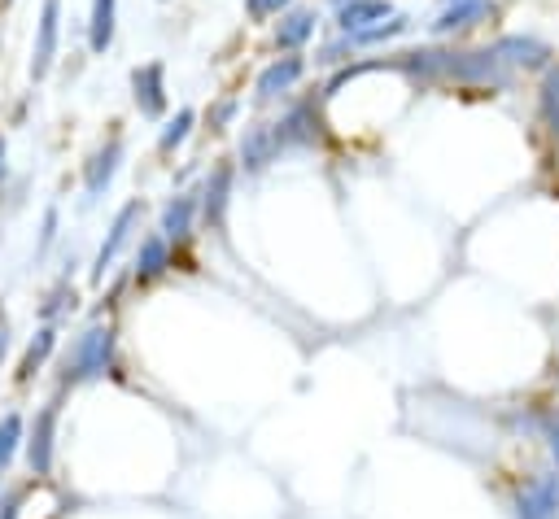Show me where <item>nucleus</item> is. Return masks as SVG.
Returning a JSON list of instances; mask_svg holds the SVG:
<instances>
[{
    "instance_id": "1",
    "label": "nucleus",
    "mask_w": 559,
    "mask_h": 519,
    "mask_svg": "<svg viewBox=\"0 0 559 519\" xmlns=\"http://www.w3.org/2000/svg\"><path fill=\"white\" fill-rule=\"evenodd\" d=\"M110 358H114V328H88L70 349V380H101L105 371H110Z\"/></svg>"
},
{
    "instance_id": "2",
    "label": "nucleus",
    "mask_w": 559,
    "mask_h": 519,
    "mask_svg": "<svg viewBox=\"0 0 559 519\" xmlns=\"http://www.w3.org/2000/svg\"><path fill=\"white\" fill-rule=\"evenodd\" d=\"M57 27H62V0H44L40 27H35V57H31V79H44L57 57Z\"/></svg>"
},
{
    "instance_id": "3",
    "label": "nucleus",
    "mask_w": 559,
    "mask_h": 519,
    "mask_svg": "<svg viewBox=\"0 0 559 519\" xmlns=\"http://www.w3.org/2000/svg\"><path fill=\"white\" fill-rule=\"evenodd\" d=\"M136 223H140V201H127L123 210H118V219H114V227H110V236H105V245H101V253H97V267H92V280H105V271L114 267V258L123 253V245L132 240V232H136Z\"/></svg>"
},
{
    "instance_id": "4",
    "label": "nucleus",
    "mask_w": 559,
    "mask_h": 519,
    "mask_svg": "<svg viewBox=\"0 0 559 519\" xmlns=\"http://www.w3.org/2000/svg\"><path fill=\"white\" fill-rule=\"evenodd\" d=\"M132 88H136V105H140V114L162 118V110H166V70H162L158 62L136 66V70H132Z\"/></svg>"
},
{
    "instance_id": "5",
    "label": "nucleus",
    "mask_w": 559,
    "mask_h": 519,
    "mask_svg": "<svg viewBox=\"0 0 559 519\" xmlns=\"http://www.w3.org/2000/svg\"><path fill=\"white\" fill-rule=\"evenodd\" d=\"M53 428H57V406H44L35 415V428L27 441V463L35 476H49V467H53Z\"/></svg>"
},
{
    "instance_id": "6",
    "label": "nucleus",
    "mask_w": 559,
    "mask_h": 519,
    "mask_svg": "<svg viewBox=\"0 0 559 519\" xmlns=\"http://www.w3.org/2000/svg\"><path fill=\"white\" fill-rule=\"evenodd\" d=\"M559 515V476H538L520 493V519H555Z\"/></svg>"
},
{
    "instance_id": "7",
    "label": "nucleus",
    "mask_w": 559,
    "mask_h": 519,
    "mask_svg": "<svg viewBox=\"0 0 559 519\" xmlns=\"http://www.w3.org/2000/svg\"><path fill=\"white\" fill-rule=\"evenodd\" d=\"M118 162H123V140H110L105 149L97 153V158L88 162V175H83V188H88V201H97L105 188H110V179H114V171H118Z\"/></svg>"
},
{
    "instance_id": "8",
    "label": "nucleus",
    "mask_w": 559,
    "mask_h": 519,
    "mask_svg": "<svg viewBox=\"0 0 559 519\" xmlns=\"http://www.w3.org/2000/svg\"><path fill=\"white\" fill-rule=\"evenodd\" d=\"M302 57H280L276 66H267L263 75H258V96L263 101H271V96H280V92H289L297 79H302Z\"/></svg>"
},
{
    "instance_id": "9",
    "label": "nucleus",
    "mask_w": 559,
    "mask_h": 519,
    "mask_svg": "<svg viewBox=\"0 0 559 519\" xmlns=\"http://www.w3.org/2000/svg\"><path fill=\"white\" fill-rule=\"evenodd\" d=\"M485 14H490V0H455V5H450L446 14L433 22V31H437V35L468 31V27H477V22H481Z\"/></svg>"
},
{
    "instance_id": "10",
    "label": "nucleus",
    "mask_w": 559,
    "mask_h": 519,
    "mask_svg": "<svg viewBox=\"0 0 559 519\" xmlns=\"http://www.w3.org/2000/svg\"><path fill=\"white\" fill-rule=\"evenodd\" d=\"M280 144H284V140H280L276 127H254V131H249V140H245V149H241V158H245L249 171H263V166L276 158Z\"/></svg>"
},
{
    "instance_id": "11",
    "label": "nucleus",
    "mask_w": 559,
    "mask_h": 519,
    "mask_svg": "<svg viewBox=\"0 0 559 519\" xmlns=\"http://www.w3.org/2000/svg\"><path fill=\"white\" fill-rule=\"evenodd\" d=\"M114 18H118V0H92V22H88L92 53H105L114 44Z\"/></svg>"
},
{
    "instance_id": "12",
    "label": "nucleus",
    "mask_w": 559,
    "mask_h": 519,
    "mask_svg": "<svg viewBox=\"0 0 559 519\" xmlns=\"http://www.w3.org/2000/svg\"><path fill=\"white\" fill-rule=\"evenodd\" d=\"M389 18V0H354V5H341V31L354 35L372 22H385Z\"/></svg>"
},
{
    "instance_id": "13",
    "label": "nucleus",
    "mask_w": 559,
    "mask_h": 519,
    "mask_svg": "<svg viewBox=\"0 0 559 519\" xmlns=\"http://www.w3.org/2000/svg\"><path fill=\"white\" fill-rule=\"evenodd\" d=\"M315 14L311 9H293V14H284L280 18V27H276V44L280 48H297V44H306L315 35Z\"/></svg>"
},
{
    "instance_id": "14",
    "label": "nucleus",
    "mask_w": 559,
    "mask_h": 519,
    "mask_svg": "<svg viewBox=\"0 0 559 519\" xmlns=\"http://www.w3.org/2000/svg\"><path fill=\"white\" fill-rule=\"evenodd\" d=\"M228 192H232V166H219V171L210 175V184H206V205H201L210 223L223 219V210H228Z\"/></svg>"
},
{
    "instance_id": "15",
    "label": "nucleus",
    "mask_w": 559,
    "mask_h": 519,
    "mask_svg": "<svg viewBox=\"0 0 559 519\" xmlns=\"http://www.w3.org/2000/svg\"><path fill=\"white\" fill-rule=\"evenodd\" d=\"M193 197H175L171 205L162 210V236L166 240H184L188 236V227H193Z\"/></svg>"
},
{
    "instance_id": "16",
    "label": "nucleus",
    "mask_w": 559,
    "mask_h": 519,
    "mask_svg": "<svg viewBox=\"0 0 559 519\" xmlns=\"http://www.w3.org/2000/svg\"><path fill=\"white\" fill-rule=\"evenodd\" d=\"M166 271V236H149L140 245V258H136V275L140 280H153V275Z\"/></svg>"
},
{
    "instance_id": "17",
    "label": "nucleus",
    "mask_w": 559,
    "mask_h": 519,
    "mask_svg": "<svg viewBox=\"0 0 559 519\" xmlns=\"http://www.w3.org/2000/svg\"><path fill=\"white\" fill-rule=\"evenodd\" d=\"M53 345H57V332H53V328H40V332H35V341H31V349H27V358H22V371H18V376L31 380L35 371L44 367V358L53 354Z\"/></svg>"
},
{
    "instance_id": "18",
    "label": "nucleus",
    "mask_w": 559,
    "mask_h": 519,
    "mask_svg": "<svg viewBox=\"0 0 559 519\" xmlns=\"http://www.w3.org/2000/svg\"><path fill=\"white\" fill-rule=\"evenodd\" d=\"M411 27V18H402V14H394L389 22H380V27H363V31H354V35H346L350 44H380V40H394V35H402Z\"/></svg>"
},
{
    "instance_id": "19",
    "label": "nucleus",
    "mask_w": 559,
    "mask_h": 519,
    "mask_svg": "<svg viewBox=\"0 0 559 519\" xmlns=\"http://www.w3.org/2000/svg\"><path fill=\"white\" fill-rule=\"evenodd\" d=\"M18 445H22V419L18 415H5V419H0V472L14 463Z\"/></svg>"
},
{
    "instance_id": "20",
    "label": "nucleus",
    "mask_w": 559,
    "mask_h": 519,
    "mask_svg": "<svg viewBox=\"0 0 559 519\" xmlns=\"http://www.w3.org/2000/svg\"><path fill=\"white\" fill-rule=\"evenodd\" d=\"M494 57H507V62L533 66V62H542V44H533V40H503V44L494 48Z\"/></svg>"
},
{
    "instance_id": "21",
    "label": "nucleus",
    "mask_w": 559,
    "mask_h": 519,
    "mask_svg": "<svg viewBox=\"0 0 559 519\" xmlns=\"http://www.w3.org/2000/svg\"><path fill=\"white\" fill-rule=\"evenodd\" d=\"M188 127H193V110H180V114L171 118V123H166L162 140H158V149H162V153H171L175 144H184V140H188Z\"/></svg>"
},
{
    "instance_id": "22",
    "label": "nucleus",
    "mask_w": 559,
    "mask_h": 519,
    "mask_svg": "<svg viewBox=\"0 0 559 519\" xmlns=\"http://www.w3.org/2000/svg\"><path fill=\"white\" fill-rule=\"evenodd\" d=\"M284 5H289V0H245V9H249V18L254 22H267L271 14H280Z\"/></svg>"
},
{
    "instance_id": "23",
    "label": "nucleus",
    "mask_w": 559,
    "mask_h": 519,
    "mask_svg": "<svg viewBox=\"0 0 559 519\" xmlns=\"http://www.w3.org/2000/svg\"><path fill=\"white\" fill-rule=\"evenodd\" d=\"M232 114H236V101H223V105H219V110H214V114H210V123H214V127H223V123H228V118H232Z\"/></svg>"
},
{
    "instance_id": "24",
    "label": "nucleus",
    "mask_w": 559,
    "mask_h": 519,
    "mask_svg": "<svg viewBox=\"0 0 559 519\" xmlns=\"http://www.w3.org/2000/svg\"><path fill=\"white\" fill-rule=\"evenodd\" d=\"M551 454H555V463H559V415L551 419Z\"/></svg>"
},
{
    "instance_id": "25",
    "label": "nucleus",
    "mask_w": 559,
    "mask_h": 519,
    "mask_svg": "<svg viewBox=\"0 0 559 519\" xmlns=\"http://www.w3.org/2000/svg\"><path fill=\"white\" fill-rule=\"evenodd\" d=\"M0 519H18V498H9L5 506H0Z\"/></svg>"
},
{
    "instance_id": "26",
    "label": "nucleus",
    "mask_w": 559,
    "mask_h": 519,
    "mask_svg": "<svg viewBox=\"0 0 559 519\" xmlns=\"http://www.w3.org/2000/svg\"><path fill=\"white\" fill-rule=\"evenodd\" d=\"M5 349H9V323L0 315V358H5Z\"/></svg>"
},
{
    "instance_id": "27",
    "label": "nucleus",
    "mask_w": 559,
    "mask_h": 519,
    "mask_svg": "<svg viewBox=\"0 0 559 519\" xmlns=\"http://www.w3.org/2000/svg\"><path fill=\"white\" fill-rule=\"evenodd\" d=\"M0 179H5V136H0Z\"/></svg>"
},
{
    "instance_id": "28",
    "label": "nucleus",
    "mask_w": 559,
    "mask_h": 519,
    "mask_svg": "<svg viewBox=\"0 0 559 519\" xmlns=\"http://www.w3.org/2000/svg\"><path fill=\"white\" fill-rule=\"evenodd\" d=\"M337 5H346V0H337Z\"/></svg>"
}]
</instances>
